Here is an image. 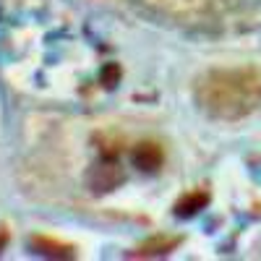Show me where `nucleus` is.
Wrapping results in <instances>:
<instances>
[{
	"label": "nucleus",
	"mask_w": 261,
	"mask_h": 261,
	"mask_svg": "<svg viewBox=\"0 0 261 261\" xmlns=\"http://www.w3.org/2000/svg\"><path fill=\"white\" fill-rule=\"evenodd\" d=\"M196 99H199L201 110L217 120H241L261 107V71H212L196 86Z\"/></svg>",
	"instance_id": "1"
},
{
	"label": "nucleus",
	"mask_w": 261,
	"mask_h": 261,
	"mask_svg": "<svg viewBox=\"0 0 261 261\" xmlns=\"http://www.w3.org/2000/svg\"><path fill=\"white\" fill-rule=\"evenodd\" d=\"M134 162L141 167V170H154L160 165V149L154 144H141L136 151H134Z\"/></svg>",
	"instance_id": "2"
}]
</instances>
